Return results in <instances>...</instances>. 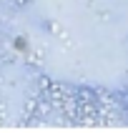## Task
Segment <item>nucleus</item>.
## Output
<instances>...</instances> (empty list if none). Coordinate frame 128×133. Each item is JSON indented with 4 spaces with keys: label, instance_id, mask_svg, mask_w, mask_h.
Returning <instances> with one entry per match:
<instances>
[]
</instances>
